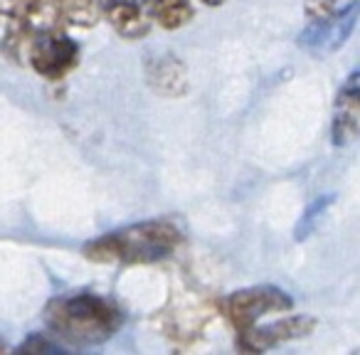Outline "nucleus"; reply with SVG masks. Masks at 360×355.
<instances>
[{
  "label": "nucleus",
  "mask_w": 360,
  "mask_h": 355,
  "mask_svg": "<svg viewBox=\"0 0 360 355\" xmlns=\"http://www.w3.org/2000/svg\"><path fill=\"white\" fill-rule=\"evenodd\" d=\"M45 323L57 338L77 348L101 345L114 338L124 325L119 304L94 291H75L57 296L47 304Z\"/></svg>",
  "instance_id": "nucleus-1"
},
{
  "label": "nucleus",
  "mask_w": 360,
  "mask_h": 355,
  "mask_svg": "<svg viewBox=\"0 0 360 355\" xmlns=\"http://www.w3.org/2000/svg\"><path fill=\"white\" fill-rule=\"evenodd\" d=\"M183 242V230L173 220H146L109 232L84 245V257L99 264H153L170 257Z\"/></svg>",
  "instance_id": "nucleus-2"
},
{
  "label": "nucleus",
  "mask_w": 360,
  "mask_h": 355,
  "mask_svg": "<svg viewBox=\"0 0 360 355\" xmlns=\"http://www.w3.org/2000/svg\"><path fill=\"white\" fill-rule=\"evenodd\" d=\"M291 309H294L291 296L269 284L240 289L225 299V314L230 318V323L237 328V333H245V330L255 328L264 316L284 314V311Z\"/></svg>",
  "instance_id": "nucleus-3"
},
{
  "label": "nucleus",
  "mask_w": 360,
  "mask_h": 355,
  "mask_svg": "<svg viewBox=\"0 0 360 355\" xmlns=\"http://www.w3.org/2000/svg\"><path fill=\"white\" fill-rule=\"evenodd\" d=\"M79 45L72 37H67L65 30H45L37 32L32 40L27 65L45 79L60 82L79 65Z\"/></svg>",
  "instance_id": "nucleus-4"
},
{
  "label": "nucleus",
  "mask_w": 360,
  "mask_h": 355,
  "mask_svg": "<svg viewBox=\"0 0 360 355\" xmlns=\"http://www.w3.org/2000/svg\"><path fill=\"white\" fill-rule=\"evenodd\" d=\"M358 18H360V6H355L353 11L343 13V15L323 18V20H309V25L301 30L296 42L309 55L328 57L333 52H338L345 45V40L353 35L355 25H358Z\"/></svg>",
  "instance_id": "nucleus-5"
},
{
  "label": "nucleus",
  "mask_w": 360,
  "mask_h": 355,
  "mask_svg": "<svg viewBox=\"0 0 360 355\" xmlns=\"http://www.w3.org/2000/svg\"><path fill=\"white\" fill-rule=\"evenodd\" d=\"M314 316H289V318L271 321V323H257L255 328L237 333V348L245 353H262L271 345L286 343V340L306 338L316 330Z\"/></svg>",
  "instance_id": "nucleus-6"
},
{
  "label": "nucleus",
  "mask_w": 360,
  "mask_h": 355,
  "mask_svg": "<svg viewBox=\"0 0 360 355\" xmlns=\"http://www.w3.org/2000/svg\"><path fill=\"white\" fill-rule=\"evenodd\" d=\"M330 138L333 146H348L360 138V72H353L335 94Z\"/></svg>",
  "instance_id": "nucleus-7"
},
{
  "label": "nucleus",
  "mask_w": 360,
  "mask_h": 355,
  "mask_svg": "<svg viewBox=\"0 0 360 355\" xmlns=\"http://www.w3.org/2000/svg\"><path fill=\"white\" fill-rule=\"evenodd\" d=\"M101 8H104V18L121 37L139 40L148 35L150 20H153L148 0H101Z\"/></svg>",
  "instance_id": "nucleus-8"
},
{
  "label": "nucleus",
  "mask_w": 360,
  "mask_h": 355,
  "mask_svg": "<svg viewBox=\"0 0 360 355\" xmlns=\"http://www.w3.org/2000/svg\"><path fill=\"white\" fill-rule=\"evenodd\" d=\"M148 86L160 96H183L188 91V70L173 55H160L146 65Z\"/></svg>",
  "instance_id": "nucleus-9"
},
{
  "label": "nucleus",
  "mask_w": 360,
  "mask_h": 355,
  "mask_svg": "<svg viewBox=\"0 0 360 355\" xmlns=\"http://www.w3.org/2000/svg\"><path fill=\"white\" fill-rule=\"evenodd\" d=\"M62 25L75 27H94L104 15L101 0H55Z\"/></svg>",
  "instance_id": "nucleus-10"
},
{
  "label": "nucleus",
  "mask_w": 360,
  "mask_h": 355,
  "mask_svg": "<svg viewBox=\"0 0 360 355\" xmlns=\"http://www.w3.org/2000/svg\"><path fill=\"white\" fill-rule=\"evenodd\" d=\"M148 11L163 30H178L193 18L191 0H148Z\"/></svg>",
  "instance_id": "nucleus-11"
},
{
  "label": "nucleus",
  "mask_w": 360,
  "mask_h": 355,
  "mask_svg": "<svg viewBox=\"0 0 360 355\" xmlns=\"http://www.w3.org/2000/svg\"><path fill=\"white\" fill-rule=\"evenodd\" d=\"M333 200H335L333 195H321V198H316V200L311 202L309 207H306V212H304V215H301V220L296 222V230H294L296 242H304L306 237H309L311 232L316 230V225H319V220H321V217H323V212L328 210L330 205H333Z\"/></svg>",
  "instance_id": "nucleus-12"
},
{
  "label": "nucleus",
  "mask_w": 360,
  "mask_h": 355,
  "mask_svg": "<svg viewBox=\"0 0 360 355\" xmlns=\"http://www.w3.org/2000/svg\"><path fill=\"white\" fill-rule=\"evenodd\" d=\"M355 6H360L358 0H306L304 13L306 20H323V18L343 15V13L353 11Z\"/></svg>",
  "instance_id": "nucleus-13"
},
{
  "label": "nucleus",
  "mask_w": 360,
  "mask_h": 355,
  "mask_svg": "<svg viewBox=\"0 0 360 355\" xmlns=\"http://www.w3.org/2000/svg\"><path fill=\"white\" fill-rule=\"evenodd\" d=\"M62 345L50 343V338L45 335H30L22 345H18L15 353H62Z\"/></svg>",
  "instance_id": "nucleus-14"
},
{
  "label": "nucleus",
  "mask_w": 360,
  "mask_h": 355,
  "mask_svg": "<svg viewBox=\"0 0 360 355\" xmlns=\"http://www.w3.org/2000/svg\"><path fill=\"white\" fill-rule=\"evenodd\" d=\"M200 3H202V6H207V8H220L225 0H200Z\"/></svg>",
  "instance_id": "nucleus-15"
},
{
  "label": "nucleus",
  "mask_w": 360,
  "mask_h": 355,
  "mask_svg": "<svg viewBox=\"0 0 360 355\" xmlns=\"http://www.w3.org/2000/svg\"><path fill=\"white\" fill-rule=\"evenodd\" d=\"M355 353H360V348H358V350H355Z\"/></svg>",
  "instance_id": "nucleus-16"
}]
</instances>
